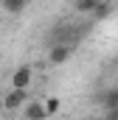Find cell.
Instances as JSON below:
<instances>
[{"label":"cell","instance_id":"obj_1","mask_svg":"<svg viewBox=\"0 0 118 120\" xmlns=\"http://www.w3.org/2000/svg\"><path fill=\"white\" fill-rule=\"evenodd\" d=\"M31 81H34V67H31V64H20V67L11 73V90L25 92L31 87Z\"/></svg>","mask_w":118,"mask_h":120},{"label":"cell","instance_id":"obj_2","mask_svg":"<svg viewBox=\"0 0 118 120\" xmlns=\"http://www.w3.org/2000/svg\"><path fill=\"white\" fill-rule=\"evenodd\" d=\"M28 103V92L8 90L3 95V112H23V106Z\"/></svg>","mask_w":118,"mask_h":120},{"label":"cell","instance_id":"obj_3","mask_svg":"<svg viewBox=\"0 0 118 120\" xmlns=\"http://www.w3.org/2000/svg\"><path fill=\"white\" fill-rule=\"evenodd\" d=\"M70 56H73V48H67V45H51V48H48V64H51V67L65 64Z\"/></svg>","mask_w":118,"mask_h":120},{"label":"cell","instance_id":"obj_4","mask_svg":"<svg viewBox=\"0 0 118 120\" xmlns=\"http://www.w3.org/2000/svg\"><path fill=\"white\" fill-rule=\"evenodd\" d=\"M98 106L104 109V112H113L118 109V87H107V90L98 95Z\"/></svg>","mask_w":118,"mask_h":120},{"label":"cell","instance_id":"obj_5","mask_svg":"<svg viewBox=\"0 0 118 120\" xmlns=\"http://www.w3.org/2000/svg\"><path fill=\"white\" fill-rule=\"evenodd\" d=\"M23 117H25V120H48L42 101H28V103L23 106Z\"/></svg>","mask_w":118,"mask_h":120},{"label":"cell","instance_id":"obj_6","mask_svg":"<svg viewBox=\"0 0 118 120\" xmlns=\"http://www.w3.org/2000/svg\"><path fill=\"white\" fill-rule=\"evenodd\" d=\"M0 8L6 11V14H23L25 11V0H0Z\"/></svg>","mask_w":118,"mask_h":120},{"label":"cell","instance_id":"obj_7","mask_svg":"<svg viewBox=\"0 0 118 120\" xmlns=\"http://www.w3.org/2000/svg\"><path fill=\"white\" fill-rule=\"evenodd\" d=\"M110 14H113V6H110V3H101V0H98V6H96V8H93V14H90V22L96 25L98 20H107Z\"/></svg>","mask_w":118,"mask_h":120},{"label":"cell","instance_id":"obj_8","mask_svg":"<svg viewBox=\"0 0 118 120\" xmlns=\"http://www.w3.org/2000/svg\"><path fill=\"white\" fill-rule=\"evenodd\" d=\"M96 6H98V0H73V11L82 14V17H90Z\"/></svg>","mask_w":118,"mask_h":120},{"label":"cell","instance_id":"obj_9","mask_svg":"<svg viewBox=\"0 0 118 120\" xmlns=\"http://www.w3.org/2000/svg\"><path fill=\"white\" fill-rule=\"evenodd\" d=\"M42 106H45V115L51 117V115H56V112H59V106H62V101H59L56 95H51V98H45V101H42Z\"/></svg>","mask_w":118,"mask_h":120},{"label":"cell","instance_id":"obj_10","mask_svg":"<svg viewBox=\"0 0 118 120\" xmlns=\"http://www.w3.org/2000/svg\"><path fill=\"white\" fill-rule=\"evenodd\" d=\"M104 120H118V109H113V112H104Z\"/></svg>","mask_w":118,"mask_h":120},{"label":"cell","instance_id":"obj_11","mask_svg":"<svg viewBox=\"0 0 118 120\" xmlns=\"http://www.w3.org/2000/svg\"><path fill=\"white\" fill-rule=\"evenodd\" d=\"M87 120H104V117H87Z\"/></svg>","mask_w":118,"mask_h":120}]
</instances>
